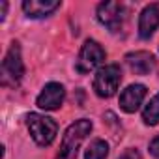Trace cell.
Wrapping results in <instances>:
<instances>
[{"instance_id":"5bb4252c","label":"cell","mask_w":159,"mask_h":159,"mask_svg":"<svg viewBox=\"0 0 159 159\" xmlns=\"http://www.w3.org/2000/svg\"><path fill=\"white\" fill-rule=\"evenodd\" d=\"M118 159H142V155H140V152L137 148H127Z\"/></svg>"},{"instance_id":"4fadbf2b","label":"cell","mask_w":159,"mask_h":159,"mask_svg":"<svg viewBox=\"0 0 159 159\" xmlns=\"http://www.w3.org/2000/svg\"><path fill=\"white\" fill-rule=\"evenodd\" d=\"M142 122L146 125H157L159 124V94H155L148 105L142 111Z\"/></svg>"},{"instance_id":"5b68a950","label":"cell","mask_w":159,"mask_h":159,"mask_svg":"<svg viewBox=\"0 0 159 159\" xmlns=\"http://www.w3.org/2000/svg\"><path fill=\"white\" fill-rule=\"evenodd\" d=\"M105 49L96 41V39H86L79 51V58L75 64V69L79 73H90L92 69H96L98 66H101L105 62Z\"/></svg>"},{"instance_id":"9c48e42d","label":"cell","mask_w":159,"mask_h":159,"mask_svg":"<svg viewBox=\"0 0 159 159\" xmlns=\"http://www.w3.org/2000/svg\"><path fill=\"white\" fill-rule=\"evenodd\" d=\"M157 28H159V6L148 4L139 15V38L150 39Z\"/></svg>"},{"instance_id":"30bf717a","label":"cell","mask_w":159,"mask_h":159,"mask_svg":"<svg viewBox=\"0 0 159 159\" xmlns=\"http://www.w3.org/2000/svg\"><path fill=\"white\" fill-rule=\"evenodd\" d=\"M125 64L135 75H150L155 69V58L148 51H135L125 54Z\"/></svg>"},{"instance_id":"ba28073f","label":"cell","mask_w":159,"mask_h":159,"mask_svg":"<svg viewBox=\"0 0 159 159\" xmlns=\"http://www.w3.org/2000/svg\"><path fill=\"white\" fill-rule=\"evenodd\" d=\"M146 98V86L144 84H129L122 94H120V109L127 114H133L139 111V107L142 105Z\"/></svg>"},{"instance_id":"8992f818","label":"cell","mask_w":159,"mask_h":159,"mask_svg":"<svg viewBox=\"0 0 159 159\" xmlns=\"http://www.w3.org/2000/svg\"><path fill=\"white\" fill-rule=\"evenodd\" d=\"M125 6L120 4V2H101L98 6V21L107 26L111 32H120L122 26H124V21H125Z\"/></svg>"},{"instance_id":"2e32d148","label":"cell","mask_w":159,"mask_h":159,"mask_svg":"<svg viewBox=\"0 0 159 159\" xmlns=\"http://www.w3.org/2000/svg\"><path fill=\"white\" fill-rule=\"evenodd\" d=\"M0 6H2V11H0V23H4V19H6V11H8V2H2Z\"/></svg>"},{"instance_id":"6da1fadb","label":"cell","mask_w":159,"mask_h":159,"mask_svg":"<svg viewBox=\"0 0 159 159\" xmlns=\"http://www.w3.org/2000/svg\"><path fill=\"white\" fill-rule=\"evenodd\" d=\"M92 122L88 118H81L73 122L66 133H64V139H62V144H60V152L54 159H77V153H79V148L84 142V139L92 133Z\"/></svg>"},{"instance_id":"7c38bea8","label":"cell","mask_w":159,"mask_h":159,"mask_svg":"<svg viewBox=\"0 0 159 159\" xmlns=\"http://www.w3.org/2000/svg\"><path fill=\"white\" fill-rule=\"evenodd\" d=\"M109 157V142L103 139H96L84 152V159H107Z\"/></svg>"},{"instance_id":"8fae6325","label":"cell","mask_w":159,"mask_h":159,"mask_svg":"<svg viewBox=\"0 0 159 159\" xmlns=\"http://www.w3.org/2000/svg\"><path fill=\"white\" fill-rule=\"evenodd\" d=\"M62 6L60 0H25L23 2V11L30 19H43L54 13Z\"/></svg>"},{"instance_id":"3957f363","label":"cell","mask_w":159,"mask_h":159,"mask_svg":"<svg viewBox=\"0 0 159 159\" xmlns=\"http://www.w3.org/2000/svg\"><path fill=\"white\" fill-rule=\"evenodd\" d=\"M120 83H122V67L118 64L101 66L94 77V92L98 98L109 99L118 92Z\"/></svg>"},{"instance_id":"277c9868","label":"cell","mask_w":159,"mask_h":159,"mask_svg":"<svg viewBox=\"0 0 159 159\" xmlns=\"http://www.w3.org/2000/svg\"><path fill=\"white\" fill-rule=\"evenodd\" d=\"M0 79H2V86H17L25 75V64L21 56V45L13 41L2 60V69H0Z\"/></svg>"},{"instance_id":"9a60e30c","label":"cell","mask_w":159,"mask_h":159,"mask_svg":"<svg viewBox=\"0 0 159 159\" xmlns=\"http://www.w3.org/2000/svg\"><path fill=\"white\" fill-rule=\"evenodd\" d=\"M148 148H150V153H152L155 159H159V135L150 140V146H148Z\"/></svg>"},{"instance_id":"52a82bcc","label":"cell","mask_w":159,"mask_h":159,"mask_svg":"<svg viewBox=\"0 0 159 159\" xmlns=\"http://www.w3.org/2000/svg\"><path fill=\"white\" fill-rule=\"evenodd\" d=\"M66 99V88L60 84V83H47L39 96L36 98V105L43 111H56L62 107Z\"/></svg>"},{"instance_id":"7a4b0ae2","label":"cell","mask_w":159,"mask_h":159,"mask_svg":"<svg viewBox=\"0 0 159 159\" xmlns=\"http://www.w3.org/2000/svg\"><path fill=\"white\" fill-rule=\"evenodd\" d=\"M26 127H28L32 140L38 146H49L56 139V133H58V124L52 118L45 114H38V112L26 114Z\"/></svg>"}]
</instances>
